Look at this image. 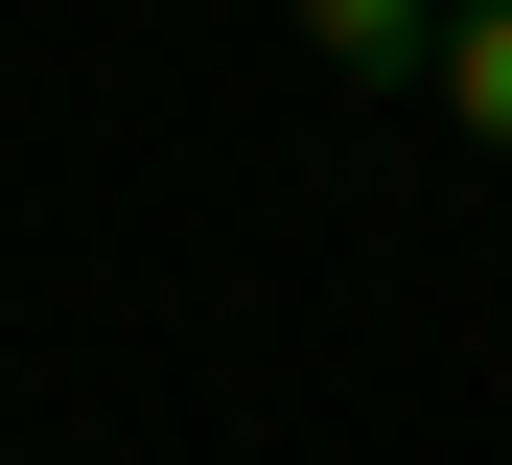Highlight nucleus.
I'll use <instances>...</instances> for the list:
<instances>
[{"instance_id":"obj_1","label":"nucleus","mask_w":512,"mask_h":465,"mask_svg":"<svg viewBox=\"0 0 512 465\" xmlns=\"http://www.w3.org/2000/svg\"><path fill=\"white\" fill-rule=\"evenodd\" d=\"M443 140L512 163V0H466V24H443Z\"/></svg>"},{"instance_id":"obj_2","label":"nucleus","mask_w":512,"mask_h":465,"mask_svg":"<svg viewBox=\"0 0 512 465\" xmlns=\"http://www.w3.org/2000/svg\"><path fill=\"white\" fill-rule=\"evenodd\" d=\"M303 47L326 70H396V47H443V0H303Z\"/></svg>"}]
</instances>
